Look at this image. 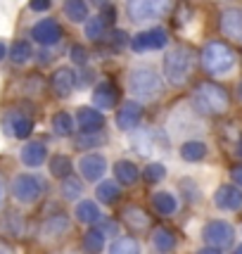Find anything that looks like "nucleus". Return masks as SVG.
Here are the masks:
<instances>
[{"label": "nucleus", "mask_w": 242, "mask_h": 254, "mask_svg": "<svg viewBox=\"0 0 242 254\" xmlns=\"http://www.w3.org/2000/svg\"><path fill=\"white\" fill-rule=\"evenodd\" d=\"M83 252L86 254H100L105 250V235L98 231V228H90L86 235H83Z\"/></svg>", "instance_id": "nucleus-28"}, {"label": "nucleus", "mask_w": 242, "mask_h": 254, "mask_svg": "<svg viewBox=\"0 0 242 254\" xmlns=\"http://www.w3.org/2000/svg\"><path fill=\"white\" fill-rule=\"evenodd\" d=\"M98 5H110V0H95Z\"/></svg>", "instance_id": "nucleus-50"}, {"label": "nucleus", "mask_w": 242, "mask_h": 254, "mask_svg": "<svg viewBox=\"0 0 242 254\" xmlns=\"http://www.w3.org/2000/svg\"><path fill=\"white\" fill-rule=\"evenodd\" d=\"M64 17L74 24L88 22V5H86L83 0H66L64 2Z\"/></svg>", "instance_id": "nucleus-25"}, {"label": "nucleus", "mask_w": 242, "mask_h": 254, "mask_svg": "<svg viewBox=\"0 0 242 254\" xmlns=\"http://www.w3.org/2000/svg\"><path fill=\"white\" fill-rule=\"evenodd\" d=\"M202 238H204V243L214 247V250H226V247H231L233 240H235V231H233V226L228 221H209L204 226V231H202Z\"/></svg>", "instance_id": "nucleus-7"}, {"label": "nucleus", "mask_w": 242, "mask_h": 254, "mask_svg": "<svg viewBox=\"0 0 242 254\" xmlns=\"http://www.w3.org/2000/svg\"><path fill=\"white\" fill-rule=\"evenodd\" d=\"M95 195H98V199L102 204H114V202L121 197L119 183H114V181H102L98 188H95Z\"/></svg>", "instance_id": "nucleus-27"}, {"label": "nucleus", "mask_w": 242, "mask_h": 254, "mask_svg": "<svg viewBox=\"0 0 242 254\" xmlns=\"http://www.w3.org/2000/svg\"><path fill=\"white\" fill-rule=\"evenodd\" d=\"M233 181H235V186H242V164L233 169Z\"/></svg>", "instance_id": "nucleus-44"}, {"label": "nucleus", "mask_w": 242, "mask_h": 254, "mask_svg": "<svg viewBox=\"0 0 242 254\" xmlns=\"http://www.w3.org/2000/svg\"><path fill=\"white\" fill-rule=\"evenodd\" d=\"M169 45V33L162 26H152L147 31L135 33L131 38V48L135 53H147V50H162Z\"/></svg>", "instance_id": "nucleus-8"}, {"label": "nucleus", "mask_w": 242, "mask_h": 254, "mask_svg": "<svg viewBox=\"0 0 242 254\" xmlns=\"http://www.w3.org/2000/svg\"><path fill=\"white\" fill-rule=\"evenodd\" d=\"M114 178H117V183H121V186H133V183H138L140 171H138V166L133 164V162L119 159V162H114Z\"/></svg>", "instance_id": "nucleus-19"}, {"label": "nucleus", "mask_w": 242, "mask_h": 254, "mask_svg": "<svg viewBox=\"0 0 242 254\" xmlns=\"http://www.w3.org/2000/svg\"><path fill=\"white\" fill-rule=\"evenodd\" d=\"M238 98L242 100V81H240V86H238Z\"/></svg>", "instance_id": "nucleus-49"}, {"label": "nucleus", "mask_w": 242, "mask_h": 254, "mask_svg": "<svg viewBox=\"0 0 242 254\" xmlns=\"http://www.w3.org/2000/svg\"><path fill=\"white\" fill-rule=\"evenodd\" d=\"M233 254H242V245H240V247H238V250H235V252H233Z\"/></svg>", "instance_id": "nucleus-51"}, {"label": "nucleus", "mask_w": 242, "mask_h": 254, "mask_svg": "<svg viewBox=\"0 0 242 254\" xmlns=\"http://www.w3.org/2000/svg\"><path fill=\"white\" fill-rule=\"evenodd\" d=\"M169 10H171V0H126V12L135 24L162 19Z\"/></svg>", "instance_id": "nucleus-5"}, {"label": "nucleus", "mask_w": 242, "mask_h": 254, "mask_svg": "<svg viewBox=\"0 0 242 254\" xmlns=\"http://www.w3.org/2000/svg\"><path fill=\"white\" fill-rule=\"evenodd\" d=\"M29 7L33 12H45V10H50V0H31Z\"/></svg>", "instance_id": "nucleus-43"}, {"label": "nucleus", "mask_w": 242, "mask_h": 254, "mask_svg": "<svg viewBox=\"0 0 242 254\" xmlns=\"http://www.w3.org/2000/svg\"><path fill=\"white\" fill-rule=\"evenodd\" d=\"M110 254H140V243L133 238H119L112 243Z\"/></svg>", "instance_id": "nucleus-33"}, {"label": "nucleus", "mask_w": 242, "mask_h": 254, "mask_svg": "<svg viewBox=\"0 0 242 254\" xmlns=\"http://www.w3.org/2000/svg\"><path fill=\"white\" fill-rule=\"evenodd\" d=\"M10 60L14 64H26L29 60H33V45L29 41H17L10 48Z\"/></svg>", "instance_id": "nucleus-31"}, {"label": "nucleus", "mask_w": 242, "mask_h": 254, "mask_svg": "<svg viewBox=\"0 0 242 254\" xmlns=\"http://www.w3.org/2000/svg\"><path fill=\"white\" fill-rule=\"evenodd\" d=\"M143 174H145V181H147V183H159V181H164V176H166V166L159 164V162H152V164L145 166Z\"/></svg>", "instance_id": "nucleus-36"}, {"label": "nucleus", "mask_w": 242, "mask_h": 254, "mask_svg": "<svg viewBox=\"0 0 242 254\" xmlns=\"http://www.w3.org/2000/svg\"><path fill=\"white\" fill-rule=\"evenodd\" d=\"M22 162L26 166H31V169H36V166H41L45 162V157H48V147H45V143H26L22 147Z\"/></svg>", "instance_id": "nucleus-18"}, {"label": "nucleus", "mask_w": 242, "mask_h": 254, "mask_svg": "<svg viewBox=\"0 0 242 254\" xmlns=\"http://www.w3.org/2000/svg\"><path fill=\"white\" fill-rule=\"evenodd\" d=\"M107 41H110L112 48L121 50V48H126V45H128V41H131V38H128V33H126V31H121V29H114V31L107 36Z\"/></svg>", "instance_id": "nucleus-40"}, {"label": "nucleus", "mask_w": 242, "mask_h": 254, "mask_svg": "<svg viewBox=\"0 0 242 254\" xmlns=\"http://www.w3.org/2000/svg\"><path fill=\"white\" fill-rule=\"evenodd\" d=\"M69 57H71V62H74V64H78V66H86V64H88V60H90L88 50H86L83 45H71Z\"/></svg>", "instance_id": "nucleus-39"}, {"label": "nucleus", "mask_w": 242, "mask_h": 254, "mask_svg": "<svg viewBox=\"0 0 242 254\" xmlns=\"http://www.w3.org/2000/svg\"><path fill=\"white\" fill-rule=\"evenodd\" d=\"M5 55H7V45H5V41L0 38V60H5Z\"/></svg>", "instance_id": "nucleus-47"}, {"label": "nucleus", "mask_w": 242, "mask_h": 254, "mask_svg": "<svg viewBox=\"0 0 242 254\" xmlns=\"http://www.w3.org/2000/svg\"><path fill=\"white\" fill-rule=\"evenodd\" d=\"M204 155H207V145L199 143V140H187V143H183V147H181V157H183L185 162H202Z\"/></svg>", "instance_id": "nucleus-30"}, {"label": "nucleus", "mask_w": 242, "mask_h": 254, "mask_svg": "<svg viewBox=\"0 0 242 254\" xmlns=\"http://www.w3.org/2000/svg\"><path fill=\"white\" fill-rule=\"evenodd\" d=\"M43 190H45L43 178H38L36 174H19L12 181V195L22 204H33L36 199H41Z\"/></svg>", "instance_id": "nucleus-6"}, {"label": "nucleus", "mask_w": 242, "mask_h": 254, "mask_svg": "<svg viewBox=\"0 0 242 254\" xmlns=\"http://www.w3.org/2000/svg\"><path fill=\"white\" fill-rule=\"evenodd\" d=\"M100 19L105 22V26L112 22H117V10H114V5H102V10H100Z\"/></svg>", "instance_id": "nucleus-41"}, {"label": "nucleus", "mask_w": 242, "mask_h": 254, "mask_svg": "<svg viewBox=\"0 0 242 254\" xmlns=\"http://www.w3.org/2000/svg\"><path fill=\"white\" fill-rule=\"evenodd\" d=\"M53 131L60 135V138H66L74 133V117L66 114V112H57L53 117Z\"/></svg>", "instance_id": "nucleus-32"}, {"label": "nucleus", "mask_w": 242, "mask_h": 254, "mask_svg": "<svg viewBox=\"0 0 242 254\" xmlns=\"http://www.w3.org/2000/svg\"><path fill=\"white\" fill-rule=\"evenodd\" d=\"M192 105L197 107L199 114H223L228 110V93L221 88L219 83L204 81L195 88Z\"/></svg>", "instance_id": "nucleus-3"}, {"label": "nucleus", "mask_w": 242, "mask_h": 254, "mask_svg": "<svg viewBox=\"0 0 242 254\" xmlns=\"http://www.w3.org/2000/svg\"><path fill=\"white\" fill-rule=\"evenodd\" d=\"M152 209L157 214H162V216H171V214H176L178 209V199L174 192H169V190H159V192H154L152 195Z\"/></svg>", "instance_id": "nucleus-20"}, {"label": "nucleus", "mask_w": 242, "mask_h": 254, "mask_svg": "<svg viewBox=\"0 0 242 254\" xmlns=\"http://www.w3.org/2000/svg\"><path fill=\"white\" fill-rule=\"evenodd\" d=\"M197 254H221V250H214V247H207V250H199Z\"/></svg>", "instance_id": "nucleus-48"}, {"label": "nucleus", "mask_w": 242, "mask_h": 254, "mask_svg": "<svg viewBox=\"0 0 242 254\" xmlns=\"http://www.w3.org/2000/svg\"><path fill=\"white\" fill-rule=\"evenodd\" d=\"M78 171H81V176L90 181V183H95L100 178L105 176V171H107V159L100 155V152H90V155H83L78 159Z\"/></svg>", "instance_id": "nucleus-10"}, {"label": "nucleus", "mask_w": 242, "mask_h": 254, "mask_svg": "<svg viewBox=\"0 0 242 254\" xmlns=\"http://www.w3.org/2000/svg\"><path fill=\"white\" fill-rule=\"evenodd\" d=\"M76 124L83 133H95L98 128H102L105 117L98 107H78L76 110Z\"/></svg>", "instance_id": "nucleus-15"}, {"label": "nucleus", "mask_w": 242, "mask_h": 254, "mask_svg": "<svg viewBox=\"0 0 242 254\" xmlns=\"http://www.w3.org/2000/svg\"><path fill=\"white\" fill-rule=\"evenodd\" d=\"M221 31L233 41L242 43V10H226L221 14Z\"/></svg>", "instance_id": "nucleus-16"}, {"label": "nucleus", "mask_w": 242, "mask_h": 254, "mask_svg": "<svg viewBox=\"0 0 242 254\" xmlns=\"http://www.w3.org/2000/svg\"><path fill=\"white\" fill-rule=\"evenodd\" d=\"M0 254H14L12 252V247L7 243H2V240H0Z\"/></svg>", "instance_id": "nucleus-46"}, {"label": "nucleus", "mask_w": 242, "mask_h": 254, "mask_svg": "<svg viewBox=\"0 0 242 254\" xmlns=\"http://www.w3.org/2000/svg\"><path fill=\"white\" fill-rule=\"evenodd\" d=\"M5 126H7L10 135H14V138H29L33 131V122L29 117H24V114H10L5 119Z\"/></svg>", "instance_id": "nucleus-21"}, {"label": "nucleus", "mask_w": 242, "mask_h": 254, "mask_svg": "<svg viewBox=\"0 0 242 254\" xmlns=\"http://www.w3.org/2000/svg\"><path fill=\"white\" fill-rule=\"evenodd\" d=\"M152 247L157 254L174 252V247H176V235L169 231V228H157V231L152 233Z\"/></svg>", "instance_id": "nucleus-23"}, {"label": "nucleus", "mask_w": 242, "mask_h": 254, "mask_svg": "<svg viewBox=\"0 0 242 254\" xmlns=\"http://www.w3.org/2000/svg\"><path fill=\"white\" fill-rule=\"evenodd\" d=\"M74 88H76V74L69 66H62V69H57L53 74V90H55L57 98L66 100L74 93Z\"/></svg>", "instance_id": "nucleus-14"}, {"label": "nucleus", "mask_w": 242, "mask_h": 254, "mask_svg": "<svg viewBox=\"0 0 242 254\" xmlns=\"http://www.w3.org/2000/svg\"><path fill=\"white\" fill-rule=\"evenodd\" d=\"M102 143H105V135L102 133H81L76 138L78 147H95V145H102Z\"/></svg>", "instance_id": "nucleus-38"}, {"label": "nucleus", "mask_w": 242, "mask_h": 254, "mask_svg": "<svg viewBox=\"0 0 242 254\" xmlns=\"http://www.w3.org/2000/svg\"><path fill=\"white\" fill-rule=\"evenodd\" d=\"M119 88L112 81H100L98 86L93 88V107L102 110H114L119 105Z\"/></svg>", "instance_id": "nucleus-11"}, {"label": "nucleus", "mask_w": 242, "mask_h": 254, "mask_svg": "<svg viewBox=\"0 0 242 254\" xmlns=\"http://www.w3.org/2000/svg\"><path fill=\"white\" fill-rule=\"evenodd\" d=\"M202 66L209 71L211 76H221V74H228L233 66H235V53L226 43H209L204 45L202 50Z\"/></svg>", "instance_id": "nucleus-4"}, {"label": "nucleus", "mask_w": 242, "mask_h": 254, "mask_svg": "<svg viewBox=\"0 0 242 254\" xmlns=\"http://www.w3.org/2000/svg\"><path fill=\"white\" fill-rule=\"evenodd\" d=\"M128 88H131V95L138 100H157L162 95V78L154 71L152 66H133L131 74H128Z\"/></svg>", "instance_id": "nucleus-2"}, {"label": "nucleus", "mask_w": 242, "mask_h": 254, "mask_svg": "<svg viewBox=\"0 0 242 254\" xmlns=\"http://www.w3.org/2000/svg\"><path fill=\"white\" fill-rule=\"evenodd\" d=\"M41 231H43L45 240H55V238H62V235L69 231V221H66L64 214H55V216H50V219L43 223Z\"/></svg>", "instance_id": "nucleus-22"}, {"label": "nucleus", "mask_w": 242, "mask_h": 254, "mask_svg": "<svg viewBox=\"0 0 242 254\" xmlns=\"http://www.w3.org/2000/svg\"><path fill=\"white\" fill-rule=\"evenodd\" d=\"M131 147L140 157L154 155V133L152 128H138L131 133Z\"/></svg>", "instance_id": "nucleus-17"}, {"label": "nucleus", "mask_w": 242, "mask_h": 254, "mask_svg": "<svg viewBox=\"0 0 242 254\" xmlns=\"http://www.w3.org/2000/svg\"><path fill=\"white\" fill-rule=\"evenodd\" d=\"M71 171H74V164H71V159L66 155H55L50 159V174L55 178H69L71 176Z\"/></svg>", "instance_id": "nucleus-29"}, {"label": "nucleus", "mask_w": 242, "mask_h": 254, "mask_svg": "<svg viewBox=\"0 0 242 254\" xmlns=\"http://www.w3.org/2000/svg\"><path fill=\"white\" fill-rule=\"evenodd\" d=\"M102 36H105V22L100 19V14L98 17H90L86 22V38L88 41H100Z\"/></svg>", "instance_id": "nucleus-35"}, {"label": "nucleus", "mask_w": 242, "mask_h": 254, "mask_svg": "<svg viewBox=\"0 0 242 254\" xmlns=\"http://www.w3.org/2000/svg\"><path fill=\"white\" fill-rule=\"evenodd\" d=\"M31 38L38 45H43V48L57 45L60 43V38H62V26H60L55 19H41L38 24H33Z\"/></svg>", "instance_id": "nucleus-9"}, {"label": "nucleus", "mask_w": 242, "mask_h": 254, "mask_svg": "<svg viewBox=\"0 0 242 254\" xmlns=\"http://www.w3.org/2000/svg\"><path fill=\"white\" fill-rule=\"evenodd\" d=\"M214 204L219 209L226 211H235L242 207V190L238 186H221L214 195Z\"/></svg>", "instance_id": "nucleus-13"}, {"label": "nucleus", "mask_w": 242, "mask_h": 254, "mask_svg": "<svg viewBox=\"0 0 242 254\" xmlns=\"http://www.w3.org/2000/svg\"><path fill=\"white\" fill-rule=\"evenodd\" d=\"M195 69V53L185 48V45H178L171 48V53H166L164 57V78L171 86H183L190 74Z\"/></svg>", "instance_id": "nucleus-1"}, {"label": "nucleus", "mask_w": 242, "mask_h": 254, "mask_svg": "<svg viewBox=\"0 0 242 254\" xmlns=\"http://www.w3.org/2000/svg\"><path fill=\"white\" fill-rule=\"evenodd\" d=\"M95 228H98L102 235H105V233H117V223H112L110 219H102V221H98Z\"/></svg>", "instance_id": "nucleus-42"}, {"label": "nucleus", "mask_w": 242, "mask_h": 254, "mask_svg": "<svg viewBox=\"0 0 242 254\" xmlns=\"http://www.w3.org/2000/svg\"><path fill=\"white\" fill-rule=\"evenodd\" d=\"M62 195H64V199H76L81 197V192H83V183L81 181H76V176H69L62 181Z\"/></svg>", "instance_id": "nucleus-34"}, {"label": "nucleus", "mask_w": 242, "mask_h": 254, "mask_svg": "<svg viewBox=\"0 0 242 254\" xmlns=\"http://www.w3.org/2000/svg\"><path fill=\"white\" fill-rule=\"evenodd\" d=\"M76 219L81 223H98L100 221V207L93 199H83L76 204Z\"/></svg>", "instance_id": "nucleus-26"}, {"label": "nucleus", "mask_w": 242, "mask_h": 254, "mask_svg": "<svg viewBox=\"0 0 242 254\" xmlns=\"http://www.w3.org/2000/svg\"><path fill=\"white\" fill-rule=\"evenodd\" d=\"M140 117H143V105L140 102H123L117 112V126L121 131H133L138 124H140Z\"/></svg>", "instance_id": "nucleus-12"}, {"label": "nucleus", "mask_w": 242, "mask_h": 254, "mask_svg": "<svg viewBox=\"0 0 242 254\" xmlns=\"http://www.w3.org/2000/svg\"><path fill=\"white\" fill-rule=\"evenodd\" d=\"M2 226H5V231L10 233V235H22L24 233V219L17 214V211H10Z\"/></svg>", "instance_id": "nucleus-37"}, {"label": "nucleus", "mask_w": 242, "mask_h": 254, "mask_svg": "<svg viewBox=\"0 0 242 254\" xmlns=\"http://www.w3.org/2000/svg\"><path fill=\"white\" fill-rule=\"evenodd\" d=\"M5 192H7V188H5V181L0 176V207H2V202H5Z\"/></svg>", "instance_id": "nucleus-45"}, {"label": "nucleus", "mask_w": 242, "mask_h": 254, "mask_svg": "<svg viewBox=\"0 0 242 254\" xmlns=\"http://www.w3.org/2000/svg\"><path fill=\"white\" fill-rule=\"evenodd\" d=\"M123 221L133 231H147L150 228V216L140 207H126L123 209Z\"/></svg>", "instance_id": "nucleus-24"}]
</instances>
